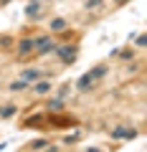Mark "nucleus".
<instances>
[{"mask_svg": "<svg viewBox=\"0 0 147 152\" xmlns=\"http://www.w3.org/2000/svg\"><path fill=\"white\" fill-rule=\"evenodd\" d=\"M51 28H53V31H64V28H66V23L61 20V18H56V20L51 23Z\"/></svg>", "mask_w": 147, "mask_h": 152, "instance_id": "nucleus-9", "label": "nucleus"}, {"mask_svg": "<svg viewBox=\"0 0 147 152\" xmlns=\"http://www.w3.org/2000/svg\"><path fill=\"white\" fill-rule=\"evenodd\" d=\"M31 3H41V0H31Z\"/></svg>", "mask_w": 147, "mask_h": 152, "instance_id": "nucleus-19", "label": "nucleus"}, {"mask_svg": "<svg viewBox=\"0 0 147 152\" xmlns=\"http://www.w3.org/2000/svg\"><path fill=\"white\" fill-rule=\"evenodd\" d=\"M48 89H51V84H48V81H43V84H36V91H38V94H46Z\"/></svg>", "mask_w": 147, "mask_h": 152, "instance_id": "nucleus-10", "label": "nucleus"}, {"mask_svg": "<svg viewBox=\"0 0 147 152\" xmlns=\"http://www.w3.org/2000/svg\"><path fill=\"white\" fill-rule=\"evenodd\" d=\"M53 51L61 56V61H64V64H74V58H76V53H79L76 46H66V48H59V46H56Z\"/></svg>", "mask_w": 147, "mask_h": 152, "instance_id": "nucleus-1", "label": "nucleus"}, {"mask_svg": "<svg viewBox=\"0 0 147 152\" xmlns=\"http://www.w3.org/2000/svg\"><path fill=\"white\" fill-rule=\"evenodd\" d=\"M10 89H13V91H20V89H26V81H23V79H20V81H13Z\"/></svg>", "mask_w": 147, "mask_h": 152, "instance_id": "nucleus-11", "label": "nucleus"}, {"mask_svg": "<svg viewBox=\"0 0 147 152\" xmlns=\"http://www.w3.org/2000/svg\"><path fill=\"white\" fill-rule=\"evenodd\" d=\"M104 74H107V66H97V69L89 71V79H91V81H97V79H102Z\"/></svg>", "mask_w": 147, "mask_h": 152, "instance_id": "nucleus-4", "label": "nucleus"}, {"mask_svg": "<svg viewBox=\"0 0 147 152\" xmlns=\"http://www.w3.org/2000/svg\"><path fill=\"white\" fill-rule=\"evenodd\" d=\"M31 48H33V41H28V38H26V41H20V46H18V51H20V53H28Z\"/></svg>", "mask_w": 147, "mask_h": 152, "instance_id": "nucleus-8", "label": "nucleus"}, {"mask_svg": "<svg viewBox=\"0 0 147 152\" xmlns=\"http://www.w3.org/2000/svg\"><path fill=\"white\" fill-rule=\"evenodd\" d=\"M135 43H137V46H145V33H142V36H137V38H135Z\"/></svg>", "mask_w": 147, "mask_h": 152, "instance_id": "nucleus-15", "label": "nucleus"}, {"mask_svg": "<svg viewBox=\"0 0 147 152\" xmlns=\"http://www.w3.org/2000/svg\"><path fill=\"white\" fill-rule=\"evenodd\" d=\"M15 112H18V109L10 104V107H3V109H0V117H3V119H8V117H13Z\"/></svg>", "mask_w": 147, "mask_h": 152, "instance_id": "nucleus-7", "label": "nucleus"}, {"mask_svg": "<svg viewBox=\"0 0 147 152\" xmlns=\"http://www.w3.org/2000/svg\"><path fill=\"white\" fill-rule=\"evenodd\" d=\"M61 107H64L61 99H51V109H61Z\"/></svg>", "mask_w": 147, "mask_h": 152, "instance_id": "nucleus-12", "label": "nucleus"}, {"mask_svg": "<svg viewBox=\"0 0 147 152\" xmlns=\"http://www.w3.org/2000/svg\"><path fill=\"white\" fill-rule=\"evenodd\" d=\"M122 3H129V0H117V5H122Z\"/></svg>", "mask_w": 147, "mask_h": 152, "instance_id": "nucleus-18", "label": "nucleus"}, {"mask_svg": "<svg viewBox=\"0 0 147 152\" xmlns=\"http://www.w3.org/2000/svg\"><path fill=\"white\" fill-rule=\"evenodd\" d=\"M112 137H114V140H135L137 132L135 129H124V127H117V129L112 132Z\"/></svg>", "mask_w": 147, "mask_h": 152, "instance_id": "nucleus-2", "label": "nucleus"}, {"mask_svg": "<svg viewBox=\"0 0 147 152\" xmlns=\"http://www.w3.org/2000/svg\"><path fill=\"white\" fill-rule=\"evenodd\" d=\"M0 3H8V0H0Z\"/></svg>", "mask_w": 147, "mask_h": 152, "instance_id": "nucleus-20", "label": "nucleus"}, {"mask_svg": "<svg viewBox=\"0 0 147 152\" xmlns=\"http://www.w3.org/2000/svg\"><path fill=\"white\" fill-rule=\"evenodd\" d=\"M119 58H124V61H129V58H132V53H129V51H122V53H119Z\"/></svg>", "mask_w": 147, "mask_h": 152, "instance_id": "nucleus-16", "label": "nucleus"}, {"mask_svg": "<svg viewBox=\"0 0 147 152\" xmlns=\"http://www.w3.org/2000/svg\"><path fill=\"white\" fill-rule=\"evenodd\" d=\"M23 81H38V79H41V76H43V71H38V69H28V71H23Z\"/></svg>", "mask_w": 147, "mask_h": 152, "instance_id": "nucleus-3", "label": "nucleus"}, {"mask_svg": "<svg viewBox=\"0 0 147 152\" xmlns=\"http://www.w3.org/2000/svg\"><path fill=\"white\" fill-rule=\"evenodd\" d=\"M26 15H28V18H41V8H38V3H31V5L26 8Z\"/></svg>", "mask_w": 147, "mask_h": 152, "instance_id": "nucleus-5", "label": "nucleus"}, {"mask_svg": "<svg viewBox=\"0 0 147 152\" xmlns=\"http://www.w3.org/2000/svg\"><path fill=\"white\" fill-rule=\"evenodd\" d=\"M86 152H99V150H97V147H89V150H86Z\"/></svg>", "mask_w": 147, "mask_h": 152, "instance_id": "nucleus-17", "label": "nucleus"}, {"mask_svg": "<svg viewBox=\"0 0 147 152\" xmlns=\"http://www.w3.org/2000/svg\"><path fill=\"white\" fill-rule=\"evenodd\" d=\"M31 147H33V150H41V147H46V140H36Z\"/></svg>", "mask_w": 147, "mask_h": 152, "instance_id": "nucleus-13", "label": "nucleus"}, {"mask_svg": "<svg viewBox=\"0 0 147 152\" xmlns=\"http://www.w3.org/2000/svg\"><path fill=\"white\" fill-rule=\"evenodd\" d=\"M89 86H91V79H89V74H84L81 79L76 81V89H81V91H84V89H89Z\"/></svg>", "mask_w": 147, "mask_h": 152, "instance_id": "nucleus-6", "label": "nucleus"}, {"mask_svg": "<svg viewBox=\"0 0 147 152\" xmlns=\"http://www.w3.org/2000/svg\"><path fill=\"white\" fill-rule=\"evenodd\" d=\"M104 0H86V8H97V5H102Z\"/></svg>", "mask_w": 147, "mask_h": 152, "instance_id": "nucleus-14", "label": "nucleus"}]
</instances>
